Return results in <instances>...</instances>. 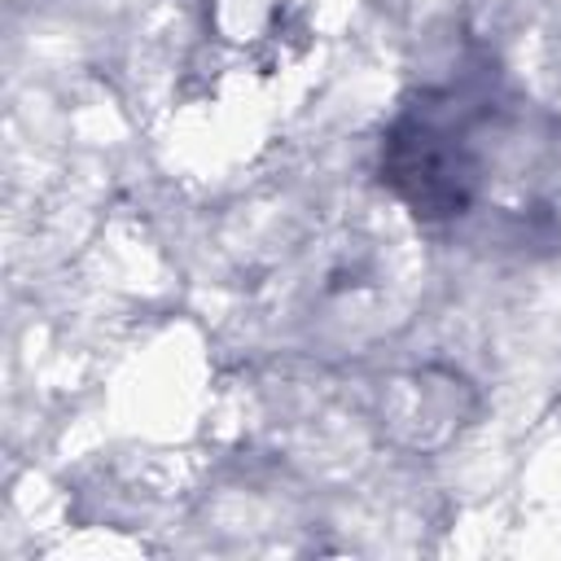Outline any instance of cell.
Returning a JSON list of instances; mask_svg holds the SVG:
<instances>
[{"label": "cell", "instance_id": "obj_1", "mask_svg": "<svg viewBox=\"0 0 561 561\" xmlns=\"http://www.w3.org/2000/svg\"><path fill=\"white\" fill-rule=\"evenodd\" d=\"M495 123V96L486 83L451 79L421 88L386 127L381 180L421 219L465 215L486 175L482 136Z\"/></svg>", "mask_w": 561, "mask_h": 561}]
</instances>
